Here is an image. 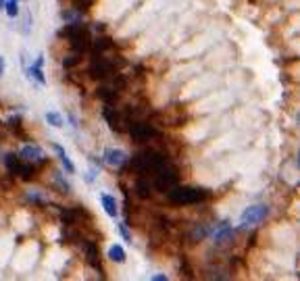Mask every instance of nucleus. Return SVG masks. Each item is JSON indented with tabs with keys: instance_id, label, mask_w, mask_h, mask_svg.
Returning <instances> with one entry per match:
<instances>
[{
	"instance_id": "c85d7f7f",
	"label": "nucleus",
	"mask_w": 300,
	"mask_h": 281,
	"mask_svg": "<svg viewBox=\"0 0 300 281\" xmlns=\"http://www.w3.org/2000/svg\"><path fill=\"white\" fill-rule=\"evenodd\" d=\"M119 233H121V237L125 242H132V233H130V229H127V223H119Z\"/></svg>"
},
{
	"instance_id": "412c9836",
	"label": "nucleus",
	"mask_w": 300,
	"mask_h": 281,
	"mask_svg": "<svg viewBox=\"0 0 300 281\" xmlns=\"http://www.w3.org/2000/svg\"><path fill=\"white\" fill-rule=\"evenodd\" d=\"M46 121H48V125H52V127H63V125H65L63 115H61V112H56V110H48L46 112Z\"/></svg>"
},
{
	"instance_id": "bb28decb",
	"label": "nucleus",
	"mask_w": 300,
	"mask_h": 281,
	"mask_svg": "<svg viewBox=\"0 0 300 281\" xmlns=\"http://www.w3.org/2000/svg\"><path fill=\"white\" fill-rule=\"evenodd\" d=\"M79 61H81V54H77V52H75V54L67 56V59L63 61V67H65V69H73V67H75Z\"/></svg>"
},
{
	"instance_id": "dca6fc26",
	"label": "nucleus",
	"mask_w": 300,
	"mask_h": 281,
	"mask_svg": "<svg viewBox=\"0 0 300 281\" xmlns=\"http://www.w3.org/2000/svg\"><path fill=\"white\" fill-rule=\"evenodd\" d=\"M134 192H136L138 198H142V200L150 198V196H152V181H148L146 175L140 177V179L136 181V186H134Z\"/></svg>"
},
{
	"instance_id": "ddd939ff",
	"label": "nucleus",
	"mask_w": 300,
	"mask_h": 281,
	"mask_svg": "<svg viewBox=\"0 0 300 281\" xmlns=\"http://www.w3.org/2000/svg\"><path fill=\"white\" fill-rule=\"evenodd\" d=\"M83 250H85V260H88V264L92 266V269L103 273V264H100V258H98L100 256L98 254V244L94 240H90V242L83 244Z\"/></svg>"
},
{
	"instance_id": "aec40b11",
	"label": "nucleus",
	"mask_w": 300,
	"mask_h": 281,
	"mask_svg": "<svg viewBox=\"0 0 300 281\" xmlns=\"http://www.w3.org/2000/svg\"><path fill=\"white\" fill-rule=\"evenodd\" d=\"M107 256H109L113 262L121 264V262H125V250H123V246H119V244H113V246L109 248V252H107Z\"/></svg>"
},
{
	"instance_id": "2f4dec72",
	"label": "nucleus",
	"mask_w": 300,
	"mask_h": 281,
	"mask_svg": "<svg viewBox=\"0 0 300 281\" xmlns=\"http://www.w3.org/2000/svg\"><path fill=\"white\" fill-rule=\"evenodd\" d=\"M5 67H7V63H5L3 56H0V77H3V73H5Z\"/></svg>"
},
{
	"instance_id": "0eeeda50",
	"label": "nucleus",
	"mask_w": 300,
	"mask_h": 281,
	"mask_svg": "<svg viewBox=\"0 0 300 281\" xmlns=\"http://www.w3.org/2000/svg\"><path fill=\"white\" fill-rule=\"evenodd\" d=\"M103 117L107 119V123H109V127L113 129V131H117V133H123V131H127V119H125V115L123 112H119L115 106H113L111 102H105V108H103Z\"/></svg>"
},
{
	"instance_id": "c756f323",
	"label": "nucleus",
	"mask_w": 300,
	"mask_h": 281,
	"mask_svg": "<svg viewBox=\"0 0 300 281\" xmlns=\"http://www.w3.org/2000/svg\"><path fill=\"white\" fill-rule=\"evenodd\" d=\"M19 125H21V117H11L9 119V127L15 129V127H19Z\"/></svg>"
},
{
	"instance_id": "20e7f679",
	"label": "nucleus",
	"mask_w": 300,
	"mask_h": 281,
	"mask_svg": "<svg viewBox=\"0 0 300 281\" xmlns=\"http://www.w3.org/2000/svg\"><path fill=\"white\" fill-rule=\"evenodd\" d=\"M267 217H269V206L267 204H252L240 215V229L254 227V225L263 223Z\"/></svg>"
},
{
	"instance_id": "7ed1b4c3",
	"label": "nucleus",
	"mask_w": 300,
	"mask_h": 281,
	"mask_svg": "<svg viewBox=\"0 0 300 281\" xmlns=\"http://www.w3.org/2000/svg\"><path fill=\"white\" fill-rule=\"evenodd\" d=\"M177 181H179V173H177V169L175 167H171L169 163L163 165L159 171H156V177H154V184L152 188H156L159 192L167 194L171 188H175L177 186Z\"/></svg>"
},
{
	"instance_id": "b1692460",
	"label": "nucleus",
	"mask_w": 300,
	"mask_h": 281,
	"mask_svg": "<svg viewBox=\"0 0 300 281\" xmlns=\"http://www.w3.org/2000/svg\"><path fill=\"white\" fill-rule=\"evenodd\" d=\"M113 46V42L109 40V38H98L96 42H94V50H96V54H103L105 50H109Z\"/></svg>"
},
{
	"instance_id": "a211bd4d",
	"label": "nucleus",
	"mask_w": 300,
	"mask_h": 281,
	"mask_svg": "<svg viewBox=\"0 0 300 281\" xmlns=\"http://www.w3.org/2000/svg\"><path fill=\"white\" fill-rule=\"evenodd\" d=\"M209 235H211V227H209V225L198 223V225H194L192 231H190V240L192 242H203L205 237H209Z\"/></svg>"
},
{
	"instance_id": "9d476101",
	"label": "nucleus",
	"mask_w": 300,
	"mask_h": 281,
	"mask_svg": "<svg viewBox=\"0 0 300 281\" xmlns=\"http://www.w3.org/2000/svg\"><path fill=\"white\" fill-rule=\"evenodd\" d=\"M44 54H38L36 63H32L30 67H25V75L27 79H32L36 83H40V86H46V77H44Z\"/></svg>"
},
{
	"instance_id": "f8f14e48",
	"label": "nucleus",
	"mask_w": 300,
	"mask_h": 281,
	"mask_svg": "<svg viewBox=\"0 0 300 281\" xmlns=\"http://www.w3.org/2000/svg\"><path fill=\"white\" fill-rule=\"evenodd\" d=\"M9 171L13 173V175H19L21 179H32V177H36V165L34 163H27V161H17L15 165H13L11 169H9Z\"/></svg>"
},
{
	"instance_id": "9b49d317",
	"label": "nucleus",
	"mask_w": 300,
	"mask_h": 281,
	"mask_svg": "<svg viewBox=\"0 0 300 281\" xmlns=\"http://www.w3.org/2000/svg\"><path fill=\"white\" fill-rule=\"evenodd\" d=\"M19 159L21 161H27V163H44L46 161V154L40 146L36 144H27L19 150Z\"/></svg>"
},
{
	"instance_id": "f03ea898",
	"label": "nucleus",
	"mask_w": 300,
	"mask_h": 281,
	"mask_svg": "<svg viewBox=\"0 0 300 281\" xmlns=\"http://www.w3.org/2000/svg\"><path fill=\"white\" fill-rule=\"evenodd\" d=\"M209 192L203 188H190V186H175L167 192V198L171 204H177V206H190V204H198V202H205L209 198Z\"/></svg>"
},
{
	"instance_id": "39448f33",
	"label": "nucleus",
	"mask_w": 300,
	"mask_h": 281,
	"mask_svg": "<svg viewBox=\"0 0 300 281\" xmlns=\"http://www.w3.org/2000/svg\"><path fill=\"white\" fill-rule=\"evenodd\" d=\"M88 73L92 79H100V81H107L113 73H115V61H111V59H105V56H100L96 54L90 67H88Z\"/></svg>"
},
{
	"instance_id": "4468645a",
	"label": "nucleus",
	"mask_w": 300,
	"mask_h": 281,
	"mask_svg": "<svg viewBox=\"0 0 300 281\" xmlns=\"http://www.w3.org/2000/svg\"><path fill=\"white\" fill-rule=\"evenodd\" d=\"M105 163L109 165V167H123L125 163H127V154L123 152V150H119V148H107L105 150Z\"/></svg>"
},
{
	"instance_id": "2eb2a0df",
	"label": "nucleus",
	"mask_w": 300,
	"mask_h": 281,
	"mask_svg": "<svg viewBox=\"0 0 300 281\" xmlns=\"http://www.w3.org/2000/svg\"><path fill=\"white\" fill-rule=\"evenodd\" d=\"M100 202H103L105 213H107L111 219H117V215H119V206H117L115 196H111V194H100Z\"/></svg>"
},
{
	"instance_id": "6ab92c4d",
	"label": "nucleus",
	"mask_w": 300,
	"mask_h": 281,
	"mask_svg": "<svg viewBox=\"0 0 300 281\" xmlns=\"http://www.w3.org/2000/svg\"><path fill=\"white\" fill-rule=\"evenodd\" d=\"M81 210L79 208H63L61 210V223L63 225H75L79 221Z\"/></svg>"
},
{
	"instance_id": "f3484780",
	"label": "nucleus",
	"mask_w": 300,
	"mask_h": 281,
	"mask_svg": "<svg viewBox=\"0 0 300 281\" xmlns=\"http://www.w3.org/2000/svg\"><path fill=\"white\" fill-rule=\"evenodd\" d=\"M52 148H54V152H56V157H59L61 165L65 167V171H67V173H75V165H73V161L69 159V154L65 152V148H63L61 144H54Z\"/></svg>"
},
{
	"instance_id": "6e6552de",
	"label": "nucleus",
	"mask_w": 300,
	"mask_h": 281,
	"mask_svg": "<svg viewBox=\"0 0 300 281\" xmlns=\"http://www.w3.org/2000/svg\"><path fill=\"white\" fill-rule=\"evenodd\" d=\"M69 40V46L73 48V52H77V54H81V52H88L90 48H92V38H90V34H88V30H85V25H81L79 30L71 36V38H67Z\"/></svg>"
},
{
	"instance_id": "423d86ee",
	"label": "nucleus",
	"mask_w": 300,
	"mask_h": 281,
	"mask_svg": "<svg viewBox=\"0 0 300 281\" xmlns=\"http://www.w3.org/2000/svg\"><path fill=\"white\" fill-rule=\"evenodd\" d=\"M127 131H130L134 142H148L150 137L159 135V129L148 121H132L130 125H127Z\"/></svg>"
},
{
	"instance_id": "f257e3e1",
	"label": "nucleus",
	"mask_w": 300,
	"mask_h": 281,
	"mask_svg": "<svg viewBox=\"0 0 300 281\" xmlns=\"http://www.w3.org/2000/svg\"><path fill=\"white\" fill-rule=\"evenodd\" d=\"M130 161V159H127ZM169 159H167V154L159 152V150H144V152H140L136 154V157L130 161V169L140 175V177H144V175H150V173H156L163 165H167Z\"/></svg>"
},
{
	"instance_id": "473e14b6",
	"label": "nucleus",
	"mask_w": 300,
	"mask_h": 281,
	"mask_svg": "<svg viewBox=\"0 0 300 281\" xmlns=\"http://www.w3.org/2000/svg\"><path fill=\"white\" fill-rule=\"evenodd\" d=\"M5 7V0H0V9H3Z\"/></svg>"
},
{
	"instance_id": "393cba45",
	"label": "nucleus",
	"mask_w": 300,
	"mask_h": 281,
	"mask_svg": "<svg viewBox=\"0 0 300 281\" xmlns=\"http://www.w3.org/2000/svg\"><path fill=\"white\" fill-rule=\"evenodd\" d=\"M54 181H56V186L61 188L59 192H63V194H69V192H71V186H69V181H67V179L63 177V173L54 171Z\"/></svg>"
},
{
	"instance_id": "a878e982",
	"label": "nucleus",
	"mask_w": 300,
	"mask_h": 281,
	"mask_svg": "<svg viewBox=\"0 0 300 281\" xmlns=\"http://www.w3.org/2000/svg\"><path fill=\"white\" fill-rule=\"evenodd\" d=\"M25 198L30 200L32 204H46V198H44V196H42L40 192H34V190H32V192H27V194H25Z\"/></svg>"
},
{
	"instance_id": "5701e85b",
	"label": "nucleus",
	"mask_w": 300,
	"mask_h": 281,
	"mask_svg": "<svg viewBox=\"0 0 300 281\" xmlns=\"http://www.w3.org/2000/svg\"><path fill=\"white\" fill-rule=\"evenodd\" d=\"M3 9L7 11V15L11 19H15L19 15V0H5V7Z\"/></svg>"
},
{
	"instance_id": "4be33fe9",
	"label": "nucleus",
	"mask_w": 300,
	"mask_h": 281,
	"mask_svg": "<svg viewBox=\"0 0 300 281\" xmlns=\"http://www.w3.org/2000/svg\"><path fill=\"white\" fill-rule=\"evenodd\" d=\"M61 19H63L65 23H79V21H81V13H79L77 9H73V11H63V13H61Z\"/></svg>"
},
{
	"instance_id": "cd10ccee",
	"label": "nucleus",
	"mask_w": 300,
	"mask_h": 281,
	"mask_svg": "<svg viewBox=\"0 0 300 281\" xmlns=\"http://www.w3.org/2000/svg\"><path fill=\"white\" fill-rule=\"evenodd\" d=\"M73 9H77L79 13H83V11H88L92 5H94V0H73Z\"/></svg>"
},
{
	"instance_id": "7c9ffc66",
	"label": "nucleus",
	"mask_w": 300,
	"mask_h": 281,
	"mask_svg": "<svg viewBox=\"0 0 300 281\" xmlns=\"http://www.w3.org/2000/svg\"><path fill=\"white\" fill-rule=\"evenodd\" d=\"M150 281H169V277L161 273V275H152V277H150Z\"/></svg>"
},
{
	"instance_id": "1a4fd4ad",
	"label": "nucleus",
	"mask_w": 300,
	"mask_h": 281,
	"mask_svg": "<svg viewBox=\"0 0 300 281\" xmlns=\"http://www.w3.org/2000/svg\"><path fill=\"white\" fill-rule=\"evenodd\" d=\"M211 233H213V242H215L217 246L234 242V237H236V229L232 227V225H227V221H221L215 229H211Z\"/></svg>"
}]
</instances>
